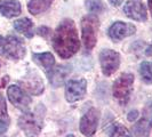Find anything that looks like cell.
<instances>
[{"mask_svg": "<svg viewBox=\"0 0 152 137\" xmlns=\"http://www.w3.org/2000/svg\"><path fill=\"white\" fill-rule=\"evenodd\" d=\"M21 4L18 0H0V15L7 18L16 17L21 14Z\"/></svg>", "mask_w": 152, "mask_h": 137, "instance_id": "cell-14", "label": "cell"}, {"mask_svg": "<svg viewBox=\"0 0 152 137\" xmlns=\"http://www.w3.org/2000/svg\"><path fill=\"white\" fill-rule=\"evenodd\" d=\"M135 32H136V28L134 24L118 21V22H114L109 28L107 34L113 41H120L129 36H133Z\"/></svg>", "mask_w": 152, "mask_h": 137, "instance_id": "cell-11", "label": "cell"}, {"mask_svg": "<svg viewBox=\"0 0 152 137\" xmlns=\"http://www.w3.org/2000/svg\"><path fill=\"white\" fill-rule=\"evenodd\" d=\"M49 32H50V30H49L48 28H45V26L39 28L38 29V33L40 36H44V37H47V36L49 34Z\"/></svg>", "mask_w": 152, "mask_h": 137, "instance_id": "cell-25", "label": "cell"}, {"mask_svg": "<svg viewBox=\"0 0 152 137\" xmlns=\"http://www.w3.org/2000/svg\"><path fill=\"white\" fill-rule=\"evenodd\" d=\"M110 137H132V135L126 127H124L121 125H117V126H114Z\"/></svg>", "mask_w": 152, "mask_h": 137, "instance_id": "cell-21", "label": "cell"}, {"mask_svg": "<svg viewBox=\"0 0 152 137\" xmlns=\"http://www.w3.org/2000/svg\"><path fill=\"white\" fill-rule=\"evenodd\" d=\"M14 29L26 38L33 37V23L30 18L23 17L14 22Z\"/></svg>", "mask_w": 152, "mask_h": 137, "instance_id": "cell-17", "label": "cell"}, {"mask_svg": "<svg viewBox=\"0 0 152 137\" xmlns=\"http://www.w3.org/2000/svg\"><path fill=\"white\" fill-rule=\"evenodd\" d=\"M18 127L28 137H37L44 126L42 112H25L18 118Z\"/></svg>", "mask_w": 152, "mask_h": 137, "instance_id": "cell-2", "label": "cell"}, {"mask_svg": "<svg viewBox=\"0 0 152 137\" xmlns=\"http://www.w3.org/2000/svg\"><path fill=\"white\" fill-rule=\"evenodd\" d=\"M71 72V66L69 65H58L57 68H53L49 72H47V77L50 85L54 88H58L64 84L66 77Z\"/></svg>", "mask_w": 152, "mask_h": 137, "instance_id": "cell-13", "label": "cell"}, {"mask_svg": "<svg viewBox=\"0 0 152 137\" xmlns=\"http://www.w3.org/2000/svg\"><path fill=\"white\" fill-rule=\"evenodd\" d=\"M7 117V105H6V99L4 98L2 95H0V118H6Z\"/></svg>", "mask_w": 152, "mask_h": 137, "instance_id": "cell-22", "label": "cell"}, {"mask_svg": "<svg viewBox=\"0 0 152 137\" xmlns=\"http://www.w3.org/2000/svg\"><path fill=\"white\" fill-rule=\"evenodd\" d=\"M99 22L95 14H89L81 20V37L86 50H91L97 41Z\"/></svg>", "mask_w": 152, "mask_h": 137, "instance_id": "cell-4", "label": "cell"}, {"mask_svg": "<svg viewBox=\"0 0 152 137\" xmlns=\"http://www.w3.org/2000/svg\"><path fill=\"white\" fill-rule=\"evenodd\" d=\"M99 112L95 107H91V110H88L83 115L80 123H79V128H80V131L83 133V135L89 137L95 134V131L97 129V125H99Z\"/></svg>", "mask_w": 152, "mask_h": 137, "instance_id": "cell-9", "label": "cell"}, {"mask_svg": "<svg viewBox=\"0 0 152 137\" xmlns=\"http://www.w3.org/2000/svg\"><path fill=\"white\" fill-rule=\"evenodd\" d=\"M137 117H138V112H137L136 110L135 111H132L129 113V115H128V120L129 121H133V120H135Z\"/></svg>", "mask_w": 152, "mask_h": 137, "instance_id": "cell-26", "label": "cell"}, {"mask_svg": "<svg viewBox=\"0 0 152 137\" xmlns=\"http://www.w3.org/2000/svg\"><path fill=\"white\" fill-rule=\"evenodd\" d=\"M8 82H9V77H8V76L2 77V78L0 79V89L5 88V87L7 86Z\"/></svg>", "mask_w": 152, "mask_h": 137, "instance_id": "cell-24", "label": "cell"}, {"mask_svg": "<svg viewBox=\"0 0 152 137\" xmlns=\"http://www.w3.org/2000/svg\"><path fill=\"white\" fill-rule=\"evenodd\" d=\"M22 84L25 87V89L33 95H40L44 91V82L38 74L28 76L22 81Z\"/></svg>", "mask_w": 152, "mask_h": 137, "instance_id": "cell-15", "label": "cell"}, {"mask_svg": "<svg viewBox=\"0 0 152 137\" xmlns=\"http://www.w3.org/2000/svg\"><path fill=\"white\" fill-rule=\"evenodd\" d=\"M7 96L10 103L16 106L20 110H28L29 106H30L32 99L31 97L23 90L21 87L16 86V85H13V86H9L7 89Z\"/></svg>", "mask_w": 152, "mask_h": 137, "instance_id": "cell-10", "label": "cell"}, {"mask_svg": "<svg viewBox=\"0 0 152 137\" xmlns=\"http://www.w3.org/2000/svg\"><path fill=\"white\" fill-rule=\"evenodd\" d=\"M53 47L57 55L64 60L72 57L79 50L80 41L72 20L65 18L58 24L53 36Z\"/></svg>", "mask_w": 152, "mask_h": 137, "instance_id": "cell-1", "label": "cell"}, {"mask_svg": "<svg viewBox=\"0 0 152 137\" xmlns=\"http://www.w3.org/2000/svg\"><path fill=\"white\" fill-rule=\"evenodd\" d=\"M53 1L54 0H30L28 4V9L32 15H39L50 7Z\"/></svg>", "mask_w": 152, "mask_h": 137, "instance_id": "cell-18", "label": "cell"}, {"mask_svg": "<svg viewBox=\"0 0 152 137\" xmlns=\"http://www.w3.org/2000/svg\"><path fill=\"white\" fill-rule=\"evenodd\" d=\"M99 63L104 76H112L119 68L120 65V55L112 49H103L99 53Z\"/></svg>", "mask_w": 152, "mask_h": 137, "instance_id": "cell-7", "label": "cell"}, {"mask_svg": "<svg viewBox=\"0 0 152 137\" xmlns=\"http://www.w3.org/2000/svg\"><path fill=\"white\" fill-rule=\"evenodd\" d=\"M140 74L145 84L152 85V62H142L141 63Z\"/></svg>", "mask_w": 152, "mask_h": 137, "instance_id": "cell-19", "label": "cell"}, {"mask_svg": "<svg viewBox=\"0 0 152 137\" xmlns=\"http://www.w3.org/2000/svg\"><path fill=\"white\" fill-rule=\"evenodd\" d=\"M32 58L33 61L38 64L39 66L44 68L47 72H49L55 65V58H54V55L52 53H36L32 54Z\"/></svg>", "mask_w": 152, "mask_h": 137, "instance_id": "cell-16", "label": "cell"}, {"mask_svg": "<svg viewBox=\"0 0 152 137\" xmlns=\"http://www.w3.org/2000/svg\"><path fill=\"white\" fill-rule=\"evenodd\" d=\"M124 13L130 20H134L137 22H145L148 18L146 7L143 2L136 0H129L126 2L124 7Z\"/></svg>", "mask_w": 152, "mask_h": 137, "instance_id": "cell-12", "label": "cell"}, {"mask_svg": "<svg viewBox=\"0 0 152 137\" xmlns=\"http://www.w3.org/2000/svg\"><path fill=\"white\" fill-rule=\"evenodd\" d=\"M86 8L91 14H99L104 12L105 6L102 0H86Z\"/></svg>", "mask_w": 152, "mask_h": 137, "instance_id": "cell-20", "label": "cell"}, {"mask_svg": "<svg viewBox=\"0 0 152 137\" xmlns=\"http://www.w3.org/2000/svg\"><path fill=\"white\" fill-rule=\"evenodd\" d=\"M110 2H111V5H112V6L118 7V6H120L122 2H124V0H110Z\"/></svg>", "mask_w": 152, "mask_h": 137, "instance_id": "cell-27", "label": "cell"}, {"mask_svg": "<svg viewBox=\"0 0 152 137\" xmlns=\"http://www.w3.org/2000/svg\"><path fill=\"white\" fill-rule=\"evenodd\" d=\"M146 55H148V56H152V45L148 48V50H146Z\"/></svg>", "mask_w": 152, "mask_h": 137, "instance_id": "cell-28", "label": "cell"}, {"mask_svg": "<svg viewBox=\"0 0 152 137\" xmlns=\"http://www.w3.org/2000/svg\"><path fill=\"white\" fill-rule=\"evenodd\" d=\"M0 55L13 61L22 60L25 56V47L22 40L15 36H0Z\"/></svg>", "mask_w": 152, "mask_h": 137, "instance_id": "cell-3", "label": "cell"}, {"mask_svg": "<svg viewBox=\"0 0 152 137\" xmlns=\"http://www.w3.org/2000/svg\"><path fill=\"white\" fill-rule=\"evenodd\" d=\"M2 68V63H1V61H0V70Z\"/></svg>", "mask_w": 152, "mask_h": 137, "instance_id": "cell-30", "label": "cell"}, {"mask_svg": "<svg viewBox=\"0 0 152 137\" xmlns=\"http://www.w3.org/2000/svg\"><path fill=\"white\" fill-rule=\"evenodd\" d=\"M148 4H149V9H150V13L152 16V0H148Z\"/></svg>", "mask_w": 152, "mask_h": 137, "instance_id": "cell-29", "label": "cell"}, {"mask_svg": "<svg viewBox=\"0 0 152 137\" xmlns=\"http://www.w3.org/2000/svg\"><path fill=\"white\" fill-rule=\"evenodd\" d=\"M152 129V101H149L143 109L142 118L133 127L134 137H149Z\"/></svg>", "mask_w": 152, "mask_h": 137, "instance_id": "cell-6", "label": "cell"}, {"mask_svg": "<svg viewBox=\"0 0 152 137\" xmlns=\"http://www.w3.org/2000/svg\"><path fill=\"white\" fill-rule=\"evenodd\" d=\"M134 89V76L132 73H122L113 82V97L120 104H126Z\"/></svg>", "mask_w": 152, "mask_h": 137, "instance_id": "cell-5", "label": "cell"}, {"mask_svg": "<svg viewBox=\"0 0 152 137\" xmlns=\"http://www.w3.org/2000/svg\"><path fill=\"white\" fill-rule=\"evenodd\" d=\"M87 91V81L85 79H71L65 84V98L69 103L83 99Z\"/></svg>", "mask_w": 152, "mask_h": 137, "instance_id": "cell-8", "label": "cell"}, {"mask_svg": "<svg viewBox=\"0 0 152 137\" xmlns=\"http://www.w3.org/2000/svg\"><path fill=\"white\" fill-rule=\"evenodd\" d=\"M8 129V123L2 120V118H0V134H4Z\"/></svg>", "mask_w": 152, "mask_h": 137, "instance_id": "cell-23", "label": "cell"}]
</instances>
